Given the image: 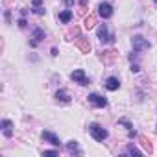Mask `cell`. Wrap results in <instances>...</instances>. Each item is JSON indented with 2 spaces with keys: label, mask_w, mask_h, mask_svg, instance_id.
I'll list each match as a JSON object with an SVG mask.
<instances>
[{
  "label": "cell",
  "mask_w": 157,
  "mask_h": 157,
  "mask_svg": "<svg viewBox=\"0 0 157 157\" xmlns=\"http://www.w3.org/2000/svg\"><path fill=\"white\" fill-rule=\"evenodd\" d=\"M41 137H43V140H44V142H50V144H52V146H56V148H59V146H61L59 137H57L56 133H52V131H43V133H41Z\"/></svg>",
  "instance_id": "52a82bcc"
},
{
  "label": "cell",
  "mask_w": 157,
  "mask_h": 157,
  "mask_svg": "<svg viewBox=\"0 0 157 157\" xmlns=\"http://www.w3.org/2000/svg\"><path fill=\"white\" fill-rule=\"evenodd\" d=\"M96 35H98V39H100L104 44H113V43H115V35L109 32V26H107V24H100L98 30H96Z\"/></svg>",
  "instance_id": "7a4b0ae2"
},
{
  "label": "cell",
  "mask_w": 157,
  "mask_h": 157,
  "mask_svg": "<svg viewBox=\"0 0 157 157\" xmlns=\"http://www.w3.org/2000/svg\"><path fill=\"white\" fill-rule=\"evenodd\" d=\"M129 70H131V72H139V70H140V68H139V65H135V63H133V65H131V68H129Z\"/></svg>",
  "instance_id": "cb8c5ba5"
},
{
  "label": "cell",
  "mask_w": 157,
  "mask_h": 157,
  "mask_svg": "<svg viewBox=\"0 0 157 157\" xmlns=\"http://www.w3.org/2000/svg\"><path fill=\"white\" fill-rule=\"evenodd\" d=\"M118 124H120V126H126V129H133V124H129L126 118H120V120H118Z\"/></svg>",
  "instance_id": "e0dca14e"
},
{
  "label": "cell",
  "mask_w": 157,
  "mask_h": 157,
  "mask_svg": "<svg viewBox=\"0 0 157 157\" xmlns=\"http://www.w3.org/2000/svg\"><path fill=\"white\" fill-rule=\"evenodd\" d=\"M70 80L74 83H78V85H82V87L89 85V78H87L85 70H82V68H76L74 72H70Z\"/></svg>",
  "instance_id": "277c9868"
},
{
  "label": "cell",
  "mask_w": 157,
  "mask_h": 157,
  "mask_svg": "<svg viewBox=\"0 0 157 157\" xmlns=\"http://www.w3.org/2000/svg\"><path fill=\"white\" fill-rule=\"evenodd\" d=\"M32 13H35V15H39V17H41V15H44V13H46V10H44V6L41 4V6H33V8H32Z\"/></svg>",
  "instance_id": "9a60e30c"
},
{
  "label": "cell",
  "mask_w": 157,
  "mask_h": 157,
  "mask_svg": "<svg viewBox=\"0 0 157 157\" xmlns=\"http://www.w3.org/2000/svg\"><path fill=\"white\" fill-rule=\"evenodd\" d=\"M126 153H129V155H142V151L137 146H133V144H128L126 146Z\"/></svg>",
  "instance_id": "5bb4252c"
},
{
  "label": "cell",
  "mask_w": 157,
  "mask_h": 157,
  "mask_svg": "<svg viewBox=\"0 0 157 157\" xmlns=\"http://www.w3.org/2000/svg\"><path fill=\"white\" fill-rule=\"evenodd\" d=\"M56 100L61 102V104H70V96H68V93H67L65 89H59V91L56 93Z\"/></svg>",
  "instance_id": "8fae6325"
},
{
  "label": "cell",
  "mask_w": 157,
  "mask_h": 157,
  "mask_svg": "<svg viewBox=\"0 0 157 157\" xmlns=\"http://www.w3.org/2000/svg\"><path fill=\"white\" fill-rule=\"evenodd\" d=\"M44 35H46V33H44V30H43V28H39V26L32 28V39H33V41H37V43H39V41H43V39H44Z\"/></svg>",
  "instance_id": "30bf717a"
},
{
  "label": "cell",
  "mask_w": 157,
  "mask_h": 157,
  "mask_svg": "<svg viewBox=\"0 0 157 157\" xmlns=\"http://www.w3.org/2000/svg\"><path fill=\"white\" fill-rule=\"evenodd\" d=\"M57 153H59L57 150H44L43 151V155H57Z\"/></svg>",
  "instance_id": "d6986e66"
},
{
  "label": "cell",
  "mask_w": 157,
  "mask_h": 157,
  "mask_svg": "<svg viewBox=\"0 0 157 157\" xmlns=\"http://www.w3.org/2000/svg\"><path fill=\"white\" fill-rule=\"evenodd\" d=\"M153 2H155V4H157V0H153Z\"/></svg>",
  "instance_id": "4316f807"
},
{
  "label": "cell",
  "mask_w": 157,
  "mask_h": 157,
  "mask_svg": "<svg viewBox=\"0 0 157 157\" xmlns=\"http://www.w3.org/2000/svg\"><path fill=\"white\" fill-rule=\"evenodd\" d=\"M21 15L26 17V15H28V10H26V8H21Z\"/></svg>",
  "instance_id": "d4e9b609"
},
{
  "label": "cell",
  "mask_w": 157,
  "mask_h": 157,
  "mask_svg": "<svg viewBox=\"0 0 157 157\" xmlns=\"http://www.w3.org/2000/svg\"><path fill=\"white\" fill-rule=\"evenodd\" d=\"M89 133H91V137H93L96 142H104V140L109 137L107 129H105V128H102V126H100V124H96V122L89 124Z\"/></svg>",
  "instance_id": "6da1fadb"
},
{
  "label": "cell",
  "mask_w": 157,
  "mask_h": 157,
  "mask_svg": "<svg viewBox=\"0 0 157 157\" xmlns=\"http://www.w3.org/2000/svg\"><path fill=\"white\" fill-rule=\"evenodd\" d=\"M63 2H65V6H67V8H70V6H74V4H76V0H63Z\"/></svg>",
  "instance_id": "ffe728a7"
},
{
  "label": "cell",
  "mask_w": 157,
  "mask_h": 157,
  "mask_svg": "<svg viewBox=\"0 0 157 157\" xmlns=\"http://www.w3.org/2000/svg\"><path fill=\"white\" fill-rule=\"evenodd\" d=\"M67 150L70 151V153H74V155H80L82 151H80V144H78V140H68L67 142Z\"/></svg>",
  "instance_id": "7c38bea8"
},
{
  "label": "cell",
  "mask_w": 157,
  "mask_h": 157,
  "mask_svg": "<svg viewBox=\"0 0 157 157\" xmlns=\"http://www.w3.org/2000/svg\"><path fill=\"white\" fill-rule=\"evenodd\" d=\"M98 15H100L102 19H111V17H113V6H111L109 2H100V6H98Z\"/></svg>",
  "instance_id": "8992f818"
},
{
  "label": "cell",
  "mask_w": 157,
  "mask_h": 157,
  "mask_svg": "<svg viewBox=\"0 0 157 157\" xmlns=\"http://www.w3.org/2000/svg\"><path fill=\"white\" fill-rule=\"evenodd\" d=\"M32 4H33V6H41V4H43V0H32Z\"/></svg>",
  "instance_id": "484cf974"
},
{
  "label": "cell",
  "mask_w": 157,
  "mask_h": 157,
  "mask_svg": "<svg viewBox=\"0 0 157 157\" xmlns=\"http://www.w3.org/2000/svg\"><path fill=\"white\" fill-rule=\"evenodd\" d=\"M4 17H6V22H11V13H10V10H6Z\"/></svg>",
  "instance_id": "44dd1931"
},
{
  "label": "cell",
  "mask_w": 157,
  "mask_h": 157,
  "mask_svg": "<svg viewBox=\"0 0 157 157\" xmlns=\"http://www.w3.org/2000/svg\"><path fill=\"white\" fill-rule=\"evenodd\" d=\"M78 46H80V48H82L83 52H89V50H91V44H89V43L85 41V37H82V41L78 43Z\"/></svg>",
  "instance_id": "2e32d148"
},
{
  "label": "cell",
  "mask_w": 157,
  "mask_h": 157,
  "mask_svg": "<svg viewBox=\"0 0 157 157\" xmlns=\"http://www.w3.org/2000/svg\"><path fill=\"white\" fill-rule=\"evenodd\" d=\"M104 85H105L107 91H118L120 89V82H118V78H115V76H109Z\"/></svg>",
  "instance_id": "9c48e42d"
},
{
  "label": "cell",
  "mask_w": 157,
  "mask_h": 157,
  "mask_svg": "<svg viewBox=\"0 0 157 157\" xmlns=\"http://www.w3.org/2000/svg\"><path fill=\"white\" fill-rule=\"evenodd\" d=\"M131 46H133V52H135V54H140V52L148 50L151 44H150V41L144 39L142 35H135V37L131 39Z\"/></svg>",
  "instance_id": "3957f363"
},
{
  "label": "cell",
  "mask_w": 157,
  "mask_h": 157,
  "mask_svg": "<svg viewBox=\"0 0 157 157\" xmlns=\"http://www.w3.org/2000/svg\"><path fill=\"white\" fill-rule=\"evenodd\" d=\"M93 24H94V19H93V17L85 19V28H93Z\"/></svg>",
  "instance_id": "ac0fdd59"
},
{
  "label": "cell",
  "mask_w": 157,
  "mask_h": 157,
  "mask_svg": "<svg viewBox=\"0 0 157 157\" xmlns=\"http://www.w3.org/2000/svg\"><path fill=\"white\" fill-rule=\"evenodd\" d=\"M0 126H2V133H4V137H8V139L13 137V122H11V120L4 118Z\"/></svg>",
  "instance_id": "ba28073f"
},
{
  "label": "cell",
  "mask_w": 157,
  "mask_h": 157,
  "mask_svg": "<svg viewBox=\"0 0 157 157\" xmlns=\"http://www.w3.org/2000/svg\"><path fill=\"white\" fill-rule=\"evenodd\" d=\"M87 100H89V104L94 105V107H100V109L107 107V100H105L104 96H100L98 93H91V94L87 96Z\"/></svg>",
  "instance_id": "5b68a950"
},
{
  "label": "cell",
  "mask_w": 157,
  "mask_h": 157,
  "mask_svg": "<svg viewBox=\"0 0 157 157\" xmlns=\"http://www.w3.org/2000/svg\"><path fill=\"white\" fill-rule=\"evenodd\" d=\"M128 137H131V139L137 137V131H135V129H128Z\"/></svg>",
  "instance_id": "603a6c76"
},
{
  "label": "cell",
  "mask_w": 157,
  "mask_h": 157,
  "mask_svg": "<svg viewBox=\"0 0 157 157\" xmlns=\"http://www.w3.org/2000/svg\"><path fill=\"white\" fill-rule=\"evenodd\" d=\"M57 17H59V21H61L63 24H68V22L72 21V17H74V15H72V11H70V10H65V11H61Z\"/></svg>",
  "instance_id": "4fadbf2b"
},
{
  "label": "cell",
  "mask_w": 157,
  "mask_h": 157,
  "mask_svg": "<svg viewBox=\"0 0 157 157\" xmlns=\"http://www.w3.org/2000/svg\"><path fill=\"white\" fill-rule=\"evenodd\" d=\"M17 24H19V28H26V19L22 17V19H21L19 22H17Z\"/></svg>",
  "instance_id": "7402d4cb"
}]
</instances>
